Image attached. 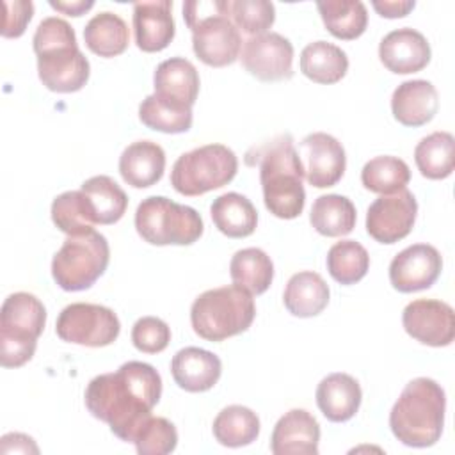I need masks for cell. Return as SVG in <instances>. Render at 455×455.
I'll return each mask as SVG.
<instances>
[{"mask_svg": "<svg viewBox=\"0 0 455 455\" xmlns=\"http://www.w3.org/2000/svg\"><path fill=\"white\" fill-rule=\"evenodd\" d=\"M160 396L162 377L155 366L128 361L116 371L101 373L87 384L85 407L121 441L133 443Z\"/></svg>", "mask_w": 455, "mask_h": 455, "instance_id": "1", "label": "cell"}, {"mask_svg": "<svg viewBox=\"0 0 455 455\" xmlns=\"http://www.w3.org/2000/svg\"><path fill=\"white\" fill-rule=\"evenodd\" d=\"M245 164L259 167L263 203L274 217L290 220L302 213L306 203L304 167L290 133L251 148Z\"/></svg>", "mask_w": 455, "mask_h": 455, "instance_id": "2", "label": "cell"}, {"mask_svg": "<svg viewBox=\"0 0 455 455\" xmlns=\"http://www.w3.org/2000/svg\"><path fill=\"white\" fill-rule=\"evenodd\" d=\"M41 84L53 92H76L91 75L87 57L80 52L73 27L57 16L44 18L32 37Z\"/></svg>", "mask_w": 455, "mask_h": 455, "instance_id": "3", "label": "cell"}, {"mask_svg": "<svg viewBox=\"0 0 455 455\" xmlns=\"http://www.w3.org/2000/svg\"><path fill=\"white\" fill-rule=\"evenodd\" d=\"M446 395L441 384L428 377L412 379L389 412L393 435L405 446H434L443 434Z\"/></svg>", "mask_w": 455, "mask_h": 455, "instance_id": "4", "label": "cell"}, {"mask_svg": "<svg viewBox=\"0 0 455 455\" xmlns=\"http://www.w3.org/2000/svg\"><path fill=\"white\" fill-rule=\"evenodd\" d=\"M254 316L252 295L235 283L203 291L190 307L192 329L206 341H222L245 332Z\"/></svg>", "mask_w": 455, "mask_h": 455, "instance_id": "5", "label": "cell"}, {"mask_svg": "<svg viewBox=\"0 0 455 455\" xmlns=\"http://www.w3.org/2000/svg\"><path fill=\"white\" fill-rule=\"evenodd\" d=\"M46 325L43 302L28 293H11L0 309V363L4 368H20L36 352L37 338Z\"/></svg>", "mask_w": 455, "mask_h": 455, "instance_id": "6", "label": "cell"}, {"mask_svg": "<svg viewBox=\"0 0 455 455\" xmlns=\"http://www.w3.org/2000/svg\"><path fill=\"white\" fill-rule=\"evenodd\" d=\"M183 18L192 30L196 57L212 68L233 64L242 52V34L213 2H185Z\"/></svg>", "mask_w": 455, "mask_h": 455, "instance_id": "7", "label": "cell"}, {"mask_svg": "<svg viewBox=\"0 0 455 455\" xmlns=\"http://www.w3.org/2000/svg\"><path fill=\"white\" fill-rule=\"evenodd\" d=\"M135 229L151 245H190L201 238L204 224L192 206L149 196L137 206Z\"/></svg>", "mask_w": 455, "mask_h": 455, "instance_id": "8", "label": "cell"}, {"mask_svg": "<svg viewBox=\"0 0 455 455\" xmlns=\"http://www.w3.org/2000/svg\"><path fill=\"white\" fill-rule=\"evenodd\" d=\"M110 247L98 231L69 235L62 247L53 254L52 277L66 291H82L91 288L107 270Z\"/></svg>", "mask_w": 455, "mask_h": 455, "instance_id": "9", "label": "cell"}, {"mask_svg": "<svg viewBox=\"0 0 455 455\" xmlns=\"http://www.w3.org/2000/svg\"><path fill=\"white\" fill-rule=\"evenodd\" d=\"M238 171V158L224 144H206L178 156L171 171L172 188L187 197L228 185Z\"/></svg>", "mask_w": 455, "mask_h": 455, "instance_id": "10", "label": "cell"}, {"mask_svg": "<svg viewBox=\"0 0 455 455\" xmlns=\"http://www.w3.org/2000/svg\"><path fill=\"white\" fill-rule=\"evenodd\" d=\"M55 332L62 341L84 347H107L121 332L117 315L100 304L73 302L66 306L55 322Z\"/></svg>", "mask_w": 455, "mask_h": 455, "instance_id": "11", "label": "cell"}, {"mask_svg": "<svg viewBox=\"0 0 455 455\" xmlns=\"http://www.w3.org/2000/svg\"><path fill=\"white\" fill-rule=\"evenodd\" d=\"M240 60L245 71L261 82H279L293 76V44L277 32L249 37L242 44Z\"/></svg>", "mask_w": 455, "mask_h": 455, "instance_id": "12", "label": "cell"}, {"mask_svg": "<svg viewBox=\"0 0 455 455\" xmlns=\"http://www.w3.org/2000/svg\"><path fill=\"white\" fill-rule=\"evenodd\" d=\"M416 213L418 203L411 190L380 196L366 212V231L379 243H396L412 231Z\"/></svg>", "mask_w": 455, "mask_h": 455, "instance_id": "13", "label": "cell"}, {"mask_svg": "<svg viewBox=\"0 0 455 455\" xmlns=\"http://www.w3.org/2000/svg\"><path fill=\"white\" fill-rule=\"evenodd\" d=\"M297 153L304 167V178L311 187H334L345 174V149L336 137L325 132H315L306 135L300 140Z\"/></svg>", "mask_w": 455, "mask_h": 455, "instance_id": "14", "label": "cell"}, {"mask_svg": "<svg viewBox=\"0 0 455 455\" xmlns=\"http://www.w3.org/2000/svg\"><path fill=\"white\" fill-rule=\"evenodd\" d=\"M405 332L428 347H448L455 338L453 307L437 299H416L403 307Z\"/></svg>", "mask_w": 455, "mask_h": 455, "instance_id": "15", "label": "cell"}, {"mask_svg": "<svg viewBox=\"0 0 455 455\" xmlns=\"http://www.w3.org/2000/svg\"><path fill=\"white\" fill-rule=\"evenodd\" d=\"M443 258L434 245L412 243L389 263V281L395 290L412 293L430 288L441 275Z\"/></svg>", "mask_w": 455, "mask_h": 455, "instance_id": "16", "label": "cell"}, {"mask_svg": "<svg viewBox=\"0 0 455 455\" xmlns=\"http://www.w3.org/2000/svg\"><path fill=\"white\" fill-rule=\"evenodd\" d=\"M379 57L384 68L391 73L409 75L427 68L432 50L421 32L411 27H402L382 37L379 44Z\"/></svg>", "mask_w": 455, "mask_h": 455, "instance_id": "17", "label": "cell"}, {"mask_svg": "<svg viewBox=\"0 0 455 455\" xmlns=\"http://www.w3.org/2000/svg\"><path fill=\"white\" fill-rule=\"evenodd\" d=\"M320 443V425L306 409H291L284 412L270 437V451L274 455H316Z\"/></svg>", "mask_w": 455, "mask_h": 455, "instance_id": "18", "label": "cell"}, {"mask_svg": "<svg viewBox=\"0 0 455 455\" xmlns=\"http://www.w3.org/2000/svg\"><path fill=\"white\" fill-rule=\"evenodd\" d=\"M172 2H137L133 4V36L139 50L146 53L162 52L174 39Z\"/></svg>", "mask_w": 455, "mask_h": 455, "instance_id": "19", "label": "cell"}, {"mask_svg": "<svg viewBox=\"0 0 455 455\" xmlns=\"http://www.w3.org/2000/svg\"><path fill=\"white\" fill-rule=\"evenodd\" d=\"M155 94L178 107L192 108L199 94V73L196 66L183 57H171L160 62L153 75Z\"/></svg>", "mask_w": 455, "mask_h": 455, "instance_id": "20", "label": "cell"}, {"mask_svg": "<svg viewBox=\"0 0 455 455\" xmlns=\"http://www.w3.org/2000/svg\"><path fill=\"white\" fill-rule=\"evenodd\" d=\"M171 373L174 382L188 393L212 389L222 373L219 355L199 347H185L172 355Z\"/></svg>", "mask_w": 455, "mask_h": 455, "instance_id": "21", "label": "cell"}, {"mask_svg": "<svg viewBox=\"0 0 455 455\" xmlns=\"http://www.w3.org/2000/svg\"><path fill=\"white\" fill-rule=\"evenodd\" d=\"M437 108V89L428 80H405L393 91L391 112L403 126L418 128L430 123Z\"/></svg>", "mask_w": 455, "mask_h": 455, "instance_id": "22", "label": "cell"}, {"mask_svg": "<svg viewBox=\"0 0 455 455\" xmlns=\"http://www.w3.org/2000/svg\"><path fill=\"white\" fill-rule=\"evenodd\" d=\"M363 400L359 382L348 373H331L316 387V405L332 423H343L355 416Z\"/></svg>", "mask_w": 455, "mask_h": 455, "instance_id": "23", "label": "cell"}, {"mask_svg": "<svg viewBox=\"0 0 455 455\" xmlns=\"http://www.w3.org/2000/svg\"><path fill=\"white\" fill-rule=\"evenodd\" d=\"M165 171V153L153 140H137L119 156V174L133 188H148L158 183Z\"/></svg>", "mask_w": 455, "mask_h": 455, "instance_id": "24", "label": "cell"}, {"mask_svg": "<svg viewBox=\"0 0 455 455\" xmlns=\"http://www.w3.org/2000/svg\"><path fill=\"white\" fill-rule=\"evenodd\" d=\"M329 297L331 291L323 277L313 270H302L288 279L283 302L293 316L311 318L327 307Z\"/></svg>", "mask_w": 455, "mask_h": 455, "instance_id": "25", "label": "cell"}, {"mask_svg": "<svg viewBox=\"0 0 455 455\" xmlns=\"http://www.w3.org/2000/svg\"><path fill=\"white\" fill-rule=\"evenodd\" d=\"M210 215L215 228L229 238L251 236L258 226V212L251 199L238 192H226L213 199Z\"/></svg>", "mask_w": 455, "mask_h": 455, "instance_id": "26", "label": "cell"}, {"mask_svg": "<svg viewBox=\"0 0 455 455\" xmlns=\"http://www.w3.org/2000/svg\"><path fill=\"white\" fill-rule=\"evenodd\" d=\"M300 71L315 84L331 85L348 71L347 53L327 41H313L300 52Z\"/></svg>", "mask_w": 455, "mask_h": 455, "instance_id": "27", "label": "cell"}, {"mask_svg": "<svg viewBox=\"0 0 455 455\" xmlns=\"http://www.w3.org/2000/svg\"><path fill=\"white\" fill-rule=\"evenodd\" d=\"M85 46L105 59L121 55L130 43V30L126 21L110 11L94 14L84 28Z\"/></svg>", "mask_w": 455, "mask_h": 455, "instance_id": "28", "label": "cell"}, {"mask_svg": "<svg viewBox=\"0 0 455 455\" xmlns=\"http://www.w3.org/2000/svg\"><path fill=\"white\" fill-rule=\"evenodd\" d=\"M357 220L354 203L339 194H325L315 199L309 213V222L316 233L323 236H345Z\"/></svg>", "mask_w": 455, "mask_h": 455, "instance_id": "29", "label": "cell"}, {"mask_svg": "<svg viewBox=\"0 0 455 455\" xmlns=\"http://www.w3.org/2000/svg\"><path fill=\"white\" fill-rule=\"evenodd\" d=\"M229 274L235 284L245 288L251 295L265 293L274 279V263L270 256L258 247H245L233 254Z\"/></svg>", "mask_w": 455, "mask_h": 455, "instance_id": "30", "label": "cell"}, {"mask_svg": "<svg viewBox=\"0 0 455 455\" xmlns=\"http://www.w3.org/2000/svg\"><path fill=\"white\" fill-rule=\"evenodd\" d=\"M316 9L336 39L352 41L366 30L368 11L361 0H323L316 2Z\"/></svg>", "mask_w": 455, "mask_h": 455, "instance_id": "31", "label": "cell"}, {"mask_svg": "<svg viewBox=\"0 0 455 455\" xmlns=\"http://www.w3.org/2000/svg\"><path fill=\"white\" fill-rule=\"evenodd\" d=\"M414 162L421 176L444 180L455 169V139L450 132H434L414 148Z\"/></svg>", "mask_w": 455, "mask_h": 455, "instance_id": "32", "label": "cell"}, {"mask_svg": "<svg viewBox=\"0 0 455 455\" xmlns=\"http://www.w3.org/2000/svg\"><path fill=\"white\" fill-rule=\"evenodd\" d=\"M80 190L87 196L96 224H116L128 208L126 192L107 174L85 180Z\"/></svg>", "mask_w": 455, "mask_h": 455, "instance_id": "33", "label": "cell"}, {"mask_svg": "<svg viewBox=\"0 0 455 455\" xmlns=\"http://www.w3.org/2000/svg\"><path fill=\"white\" fill-rule=\"evenodd\" d=\"M215 439L228 448H242L254 443L259 435V418L243 405H228L213 419Z\"/></svg>", "mask_w": 455, "mask_h": 455, "instance_id": "34", "label": "cell"}, {"mask_svg": "<svg viewBox=\"0 0 455 455\" xmlns=\"http://www.w3.org/2000/svg\"><path fill=\"white\" fill-rule=\"evenodd\" d=\"M411 181V169L409 165L391 155L375 156L368 160L361 171V183L366 190L387 196L405 188Z\"/></svg>", "mask_w": 455, "mask_h": 455, "instance_id": "35", "label": "cell"}, {"mask_svg": "<svg viewBox=\"0 0 455 455\" xmlns=\"http://www.w3.org/2000/svg\"><path fill=\"white\" fill-rule=\"evenodd\" d=\"M325 265L339 284H355L370 268V254L355 240H339L327 251Z\"/></svg>", "mask_w": 455, "mask_h": 455, "instance_id": "36", "label": "cell"}, {"mask_svg": "<svg viewBox=\"0 0 455 455\" xmlns=\"http://www.w3.org/2000/svg\"><path fill=\"white\" fill-rule=\"evenodd\" d=\"M53 224L69 235H82L94 229V215L87 196L82 190H68L59 194L52 203Z\"/></svg>", "mask_w": 455, "mask_h": 455, "instance_id": "37", "label": "cell"}, {"mask_svg": "<svg viewBox=\"0 0 455 455\" xmlns=\"http://www.w3.org/2000/svg\"><path fill=\"white\" fill-rule=\"evenodd\" d=\"M217 5L238 30L251 37L268 32L275 21V7L268 0H217Z\"/></svg>", "mask_w": 455, "mask_h": 455, "instance_id": "38", "label": "cell"}, {"mask_svg": "<svg viewBox=\"0 0 455 455\" xmlns=\"http://www.w3.org/2000/svg\"><path fill=\"white\" fill-rule=\"evenodd\" d=\"M139 119L151 130L162 133H185L192 128V108L178 107L160 100L155 92L139 105Z\"/></svg>", "mask_w": 455, "mask_h": 455, "instance_id": "39", "label": "cell"}, {"mask_svg": "<svg viewBox=\"0 0 455 455\" xmlns=\"http://www.w3.org/2000/svg\"><path fill=\"white\" fill-rule=\"evenodd\" d=\"M133 444L140 455H167L178 444V430L167 418L149 416L137 432Z\"/></svg>", "mask_w": 455, "mask_h": 455, "instance_id": "40", "label": "cell"}, {"mask_svg": "<svg viewBox=\"0 0 455 455\" xmlns=\"http://www.w3.org/2000/svg\"><path fill=\"white\" fill-rule=\"evenodd\" d=\"M171 341L169 325L158 316H142L132 327V343L142 354H158Z\"/></svg>", "mask_w": 455, "mask_h": 455, "instance_id": "41", "label": "cell"}, {"mask_svg": "<svg viewBox=\"0 0 455 455\" xmlns=\"http://www.w3.org/2000/svg\"><path fill=\"white\" fill-rule=\"evenodd\" d=\"M4 25H2V36L4 37H20L27 25L30 23L34 16V4L30 0H4Z\"/></svg>", "mask_w": 455, "mask_h": 455, "instance_id": "42", "label": "cell"}, {"mask_svg": "<svg viewBox=\"0 0 455 455\" xmlns=\"http://www.w3.org/2000/svg\"><path fill=\"white\" fill-rule=\"evenodd\" d=\"M0 451L2 453H39V448L36 446L34 439L30 435L20 434V432H11L5 434L0 439Z\"/></svg>", "mask_w": 455, "mask_h": 455, "instance_id": "43", "label": "cell"}, {"mask_svg": "<svg viewBox=\"0 0 455 455\" xmlns=\"http://www.w3.org/2000/svg\"><path fill=\"white\" fill-rule=\"evenodd\" d=\"M371 5L382 18L393 20V18L407 16L414 9L416 2L414 0H373Z\"/></svg>", "mask_w": 455, "mask_h": 455, "instance_id": "44", "label": "cell"}, {"mask_svg": "<svg viewBox=\"0 0 455 455\" xmlns=\"http://www.w3.org/2000/svg\"><path fill=\"white\" fill-rule=\"evenodd\" d=\"M94 2L92 0H75V2H55L50 0V7L55 11H60L68 16H82L85 14L89 9H92Z\"/></svg>", "mask_w": 455, "mask_h": 455, "instance_id": "45", "label": "cell"}]
</instances>
